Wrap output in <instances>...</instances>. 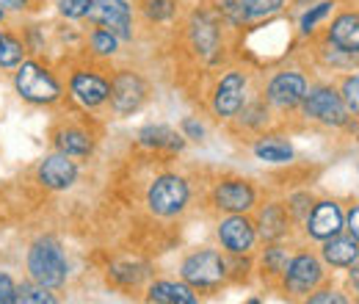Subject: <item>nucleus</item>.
<instances>
[{"instance_id":"aec40b11","label":"nucleus","mask_w":359,"mask_h":304,"mask_svg":"<svg viewBox=\"0 0 359 304\" xmlns=\"http://www.w3.org/2000/svg\"><path fill=\"white\" fill-rule=\"evenodd\" d=\"M138 144L155 152H182L185 150V136L169 125H147L138 131Z\"/></svg>"},{"instance_id":"ddd939ff","label":"nucleus","mask_w":359,"mask_h":304,"mask_svg":"<svg viewBox=\"0 0 359 304\" xmlns=\"http://www.w3.org/2000/svg\"><path fill=\"white\" fill-rule=\"evenodd\" d=\"M246 105V75L238 70H229L222 75L213 91V114L222 119H235L238 111Z\"/></svg>"},{"instance_id":"a211bd4d","label":"nucleus","mask_w":359,"mask_h":304,"mask_svg":"<svg viewBox=\"0 0 359 304\" xmlns=\"http://www.w3.org/2000/svg\"><path fill=\"white\" fill-rule=\"evenodd\" d=\"M257 238H263L266 244H276L290 232V211L282 202H271L266 208H260L257 221H255Z\"/></svg>"},{"instance_id":"6e6552de","label":"nucleus","mask_w":359,"mask_h":304,"mask_svg":"<svg viewBox=\"0 0 359 304\" xmlns=\"http://www.w3.org/2000/svg\"><path fill=\"white\" fill-rule=\"evenodd\" d=\"M147 94H149V86L147 81L133 72V70H116L111 75V94H108V105L111 111L125 119V117H133L135 111L147 103Z\"/></svg>"},{"instance_id":"9b49d317","label":"nucleus","mask_w":359,"mask_h":304,"mask_svg":"<svg viewBox=\"0 0 359 304\" xmlns=\"http://www.w3.org/2000/svg\"><path fill=\"white\" fill-rule=\"evenodd\" d=\"M302 111L304 117H310L315 122H323V125H346V103L337 91L326 86L310 88L302 100Z\"/></svg>"},{"instance_id":"f03ea898","label":"nucleus","mask_w":359,"mask_h":304,"mask_svg":"<svg viewBox=\"0 0 359 304\" xmlns=\"http://www.w3.org/2000/svg\"><path fill=\"white\" fill-rule=\"evenodd\" d=\"M25 271L31 279L42 282L53 291H61L69 279V260H67L64 244L50 232L34 238L25 252Z\"/></svg>"},{"instance_id":"5701e85b","label":"nucleus","mask_w":359,"mask_h":304,"mask_svg":"<svg viewBox=\"0 0 359 304\" xmlns=\"http://www.w3.org/2000/svg\"><path fill=\"white\" fill-rule=\"evenodd\" d=\"M329 42L343 53H359V14H343L329 28Z\"/></svg>"},{"instance_id":"58836bf2","label":"nucleus","mask_w":359,"mask_h":304,"mask_svg":"<svg viewBox=\"0 0 359 304\" xmlns=\"http://www.w3.org/2000/svg\"><path fill=\"white\" fill-rule=\"evenodd\" d=\"M348 230H351V235L359 241V205L351 208V213H348Z\"/></svg>"},{"instance_id":"72a5a7b5","label":"nucleus","mask_w":359,"mask_h":304,"mask_svg":"<svg viewBox=\"0 0 359 304\" xmlns=\"http://www.w3.org/2000/svg\"><path fill=\"white\" fill-rule=\"evenodd\" d=\"M332 6H334L332 0H323V3L313 6V8H310L304 17H302V34H313L315 25H318V22H320V20H323L329 11H332Z\"/></svg>"},{"instance_id":"7ed1b4c3","label":"nucleus","mask_w":359,"mask_h":304,"mask_svg":"<svg viewBox=\"0 0 359 304\" xmlns=\"http://www.w3.org/2000/svg\"><path fill=\"white\" fill-rule=\"evenodd\" d=\"M50 147L75 161H83V158H91L97 150V133L91 131L89 119L81 114L58 117L50 128Z\"/></svg>"},{"instance_id":"dca6fc26","label":"nucleus","mask_w":359,"mask_h":304,"mask_svg":"<svg viewBox=\"0 0 359 304\" xmlns=\"http://www.w3.org/2000/svg\"><path fill=\"white\" fill-rule=\"evenodd\" d=\"M320 277H323L320 263H318V258L307 255V252L290 258L287 268H285V274H282V279H285V291L293 293V296L313 293V288L320 282Z\"/></svg>"},{"instance_id":"ea45409f","label":"nucleus","mask_w":359,"mask_h":304,"mask_svg":"<svg viewBox=\"0 0 359 304\" xmlns=\"http://www.w3.org/2000/svg\"><path fill=\"white\" fill-rule=\"evenodd\" d=\"M351 268H354V271H351V282H354V285L359 288V263H357V265L351 263Z\"/></svg>"},{"instance_id":"2eb2a0df","label":"nucleus","mask_w":359,"mask_h":304,"mask_svg":"<svg viewBox=\"0 0 359 304\" xmlns=\"http://www.w3.org/2000/svg\"><path fill=\"white\" fill-rule=\"evenodd\" d=\"M188 39L191 47L205 58V61H213L222 50V25L213 14L208 11H196L188 22Z\"/></svg>"},{"instance_id":"6ab92c4d","label":"nucleus","mask_w":359,"mask_h":304,"mask_svg":"<svg viewBox=\"0 0 359 304\" xmlns=\"http://www.w3.org/2000/svg\"><path fill=\"white\" fill-rule=\"evenodd\" d=\"M343 230V213L334 202H318L313 205V211L307 213V232L318 238V241H326L332 235H337Z\"/></svg>"},{"instance_id":"a19ab883","label":"nucleus","mask_w":359,"mask_h":304,"mask_svg":"<svg viewBox=\"0 0 359 304\" xmlns=\"http://www.w3.org/2000/svg\"><path fill=\"white\" fill-rule=\"evenodd\" d=\"M6 22H8V11L0 8V25H6Z\"/></svg>"},{"instance_id":"f3484780","label":"nucleus","mask_w":359,"mask_h":304,"mask_svg":"<svg viewBox=\"0 0 359 304\" xmlns=\"http://www.w3.org/2000/svg\"><path fill=\"white\" fill-rule=\"evenodd\" d=\"M304 94H307V81L299 72H276L266 88V100L273 108H282V111L299 108Z\"/></svg>"},{"instance_id":"cd10ccee","label":"nucleus","mask_w":359,"mask_h":304,"mask_svg":"<svg viewBox=\"0 0 359 304\" xmlns=\"http://www.w3.org/2000/svg\"><path fill=\"white\" fill-rule=\"evenodd\" d=\"M138 6H141V14L155 25L177 17V0H141Z\"/></svg>"},{"instance_id":"423d86ee","label":"nucleus","mask_w":359,"mask_h":304,"mask_svg":"<svg viewBox=\"0 0 359 304\" xmlns=\"http://www.w3.org/2000/svg\"><path fill=\"white\" fill-rule=\"evenodd\" d=\"M191 199L188 180L180 174H161L147 188V208L161 218H175L185 211Z\"/></svg>"},{"instance_id":"c756f323","label":"nucleus","mask_w":359,"mask_h":304,"mask_svg":"<svg viewBox=\"0 0 359 304\" xmlns=\"http://www.w3.org/2000/svg\"><path fill=\"white\" fill-rule=\"evenodd\" d=\"M89 8H91V0H55V11L67 22L86 20L89 17Z\"/></svg>"},{"instance_id":"c85d7f7f","label":"nucleus","mask_w":359,"mask_h":304,"mask_svg":"<svg viewBox=\"0 0 359 304\" xmlns=\"http://www.w3.org/2000/svg\"><path fill=\"white\" fill-rule=\"evenodd\" d=\"M144 277H147V268L133 265V263H116L114 268H108V279H114L122 288H133Z\"/></svg>"},{"instance_id":"4c0bfd02","label":"nucleus","mask_w":359,"mask_h":304,"mask_svg":"<svg viewBox=\"0 0 359 304\" xmlns=\"http://www.w3.org/2000/svg\"><path fill=\"white\" fill-rule=\"evenodd\" d=\"M313 304H346V296H340L337 291H318L313 296H307Z\"/></svg>"},{"instance_id":"4be33fe9","label":"nucleus","mask_w":359,"mask_h":304,"mask_svg":"<svg viewBox=\"0 0 359 304\" xmlns=\"http://www.w3.org/2000/svg\"><path fill=\"white\" fill-rule=\"evenodd\" d=\"M147 302L155 304H196L199 296L188 282H172V279H158L147 288Z\"/></svg>"},{"instance_id":"412c9836","label":"nucleus","mask_w":359,"mask_h":304,"mask_svg":"<svg viewBox=\"0 0 359 304\" xmlns=\"http://www.w3.org/2000/svg\"><path fill=\"white\" fill-rule=\"evenodd\" d=\"M28 44L17 28L0 25V72H14L25 58H28Z\"/></svg>"},{"instance_id":"e433bc0d","label":"nucleus","mask_w":359,"mask_h":304,"mask_svg":"<svg viewBox=\"0 0 359 304\" xmlns=\"http://www.w3.org/2000/svg\"><path fill=\"white\" fill-rule=\"evenodd\" d=\"M180 133L185 136V141H205V125L196 117H185L180 125Z\"/></svg>"},{"instance_id":"4468645a","label":"nucleus","mask_w":359,"mask_h":304,"mask_svg":"<svg viewBox=\"0 0 359 304\" xmlns=\"http://www.w3.org/2000/svg\"><path fill=\"white\" fill-rule=\"evenodd\" d=\"M285 0H219V14L229 25H249L279 14Z\"/></svg>"},{"instance_id":"bb28decb","label":"nucleus","mask_w":359,"mask_h":304,"mask_svg":"<svg viewBox=\"0 0 359 304\" xmlns=\"http://www.w3.org/2000/svg\"><path fill=\"white\" fill-rule=\"evenodd\" d=\"M17 304H58V296L53 288L28 277L25 282H17Z\"/></svg>"},{"instance_id":"2f4dec72","label":"nucleus","mask_w":359,"mask_h":304,"mask_svg":"<svg viewBox=\"0 0 359 304\" xmlns=\"http://www.w3.org/2000/svg\"><path fill=\"white\" fill-rule=\"evenodd\" d=\"M287 263H290V258H287V252L282 246H269L266 255H263V268L269 271L271 277H282Z\"/></svg>"},{"instance_id":"f257e3e1","label":"nucleus","mask_w":359,"mask_h":304,"mask_svg":"<svg viewBox=\"0 0 359 304\" xmlns=\"http://www.w3.org/2000/svg\"><path fill=\"white\" fill-rule=\"evenodd\" d=\"M11 88L20 103L31 108H61L67 100V84L58 67L47 55H28L14 72Z\"/></svg>"},{"instance_id":"9d476101","label":"nucleus","mask_w":359,"mask_h":304,"mask_svg":"<svg viewBox=\"0 0 359 304\" xmlns=\"http://www.w3.org/2000/svg\"><path fill=\"white\" fill-rule=\"evenodd\" d=\"M224 252L241 258V255H249L257 244V230H255V221L246 216V213H226V218L219 221V230H216Z\"/></svg>"},{"instance_id":"473e14b6","label":"nucleus","mask_w":359,"mask_h":304,"mask_svg":"<svg viewBox=\"0 0 359 304\" xmlns=\"http://www.w3.org/2000/svg\"><path fill=\"white\" fill-rule=\"evenodd\" d=\"M42 6H45V0H0V8H3V11H8V14H22V17L39 14Z\"/></svg>"},{"instance_id":"20e7f679","label":"nucleus","mask_w":359,"mask_h":304,"mask_svg":"<svg viewBox=\"0 0 359 304\" xmlns=\"http://www.w3.org/2000/svg\"><path fill=\"white\" fill-rule=\"evenodd\" d=\"M67 84V100H72L81 111H100L102 105H108V94H111V78L102 75L94 67H72L64 78Z\"/></svg>"},{"instance_id":"7c9ffc66","label":"nucleus","mask_w":359,"mask_h":304,"mask_svg":"<svg viewBox=\"0 0 359 304\" xmlns=\"http://www.w3.org/2000/svg\"><path fill=\"white\" fill-rule=\"evenodd\" d=\"M22 39L28 44V53L31 55H47V42H45V25H34V22H25L20 28Z\"/></svg>"},{"instance_id":"39448f33","label":"nucleus","mask_w":359,"mask_h":304,"mask_svg":"<svg viewBox=\"0 0 359 304\" xmlns=\"http://www.w3.org/2000/svg\"><path fill=\"white\" fill-rule=\"evenodd\" d=\"M229 274V265L226 258L216 249H199V252H191L182 265H180V277L182 282H188L194 291H213L219 288Z\"/></svg>"},{"instance_id":"f704fd0d","label":"nucleus","mask_w":359,"mask_h":304,"mask_svg":"<svg viewBox=\"0 0 359 304\" xmlns=\"http://www.w3.org/2000/svg\"><path fill=\"white\" fill-rule=\"evenodd\" d=\"M0 304H17V279L8 271H0Z\"/></svg>"},{"instance_id":"c9c22d12","label":"nucleus","mask_w":359,"mask_h":304,"mask_svg":"<svg viewBox=\"0 0 359 304\" xmlns=\"http://www.w3.org/2000/svg\"><path fill=\"white\" fill-rule=\"evenodd\" d=\"M343 103H346V108L348 111H354V114H359V75L357 78H348L346 84H343Z\"/></svg>"},{"instance_id":"393cba45","label":"nucleus","mask_w":359,"mask_h":304,"mask_svg":"<svg viewBox=\"0 0 359 304\" xmlns=\"http://www.w3.org/2000/svg\"><path fill=\"white\" fill-rule=\"evenodd\" d=\"M323 258H326V263H332V265H351V263H357L359 258L357 238H348V235H340V232L332 235V238H326Z\"/></svg>"},{"instance_id":"a878e982","label":"nucleus","mask_w":359,"mask_h":304,"mask_svg":"<svg viewBox=\"0 0 359 304\" xmlns=\"http://www.w3.org/2000/svg\"><path fill=\"white\" fill-rule=\"evenodd\" d=\"M119 44H122V39L114 31L100 28V25H94L89 34H86V50H89V55H94V58H111V55H116Z\"/></svg>"},{"instance_id":"1a4fd4ad","label":"nucleus","mask_w":359,"mask_h":304,"mask_svg":"<svg viewBox=\"0 0 359 304\" xmlns=\"http://www.w3.org/2000/svg\"><path fill=\"white\" fill-rule=\"evenodd\" d=\"M86 20L91 25L114 31L122 42L133 39V6L128 0H91Z\"/></svg>"},{"instance_id":"0eeeda50","label":"nucleus","mask_w":359,"mask_h":304,"mask_svg":"<svg viewBox=\"0 0 359 304\" xmlns=\"http://www.w3.org/2000/svg\"><path fill=\"white\" fill-rule=\"evenodd\" d=\"M78 177H81L78 161L64 155V152H55V150L42 155L34 166V183L50 194H64V191L75 188Z\"/></svg>"},{"instance_id":"f8f14e48","label":"nucleus","mask_w":359,"mask_h":304,"mask_svg":"<svg viewBox=\"0 0 359 304\" xmlns=\"http://www.w3.org/2000/svg\"><path fill=\"white\" fill-rule=\"evenodd\" d=\"M213 205L224 213H249L255 205H257V191L249 180H241V177H226L219 180L216 188H213Z\"/></svg>"},{"instance_id":"b1692460","label":"nucleus","mask_w":359,"mask_h":304,"mask_svg":"<svg viewBox=\"0 0 359 304\" xmlns=\"http://www.w3.org/2000/svg\"><path fill=\"white\" fill-rule=\"evenodd\" d=\"M252 152L257 155V161H266V164H290L293 161V147L282 136H260L255 141Z\"/></svg>"}]
</instances>
